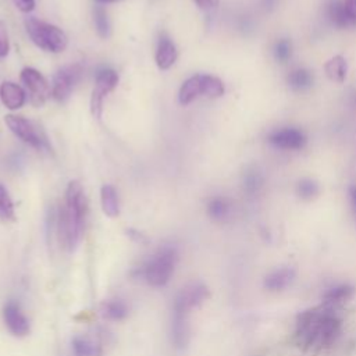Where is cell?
Here are the masks:
<instances>
[{
	"mask_svg": "<svg viewBox=\"0 0 356 356\" xmlns=\"http://www.w3.org/2000/svg\"><path fill=\"white\" fill-rule=\"evenodd\" d=\"M81 76H82V67L79 64H71V65L63 67L53 76L51 96L57 102L64 103L71 96V92L75 88V85L79 82Z\"/></svg>",
	"mask_w": 356,
	"mask_h": 356,
	"instance_id": "obj_9",
	"label": "cell"
},
{
	"mask_svg": "<svg viewBox=\"0 0 356 356\" xmlns=\"http://www.w3.org/2000/svg\"><path fill=\"white\" fill-rule=\"evenodd\" d=\"M288 85L295 89V90H306L313 85V74L312 71L306 70V68H295L289 72L288 78Z\"/></svg>",
	"mask_w": 356,
	"mask_h": 356,
	"instance_id": "obj_25",
	"label": "cell"
},
{
	"mask_svg": "<svg viewBox=\"0 0 356 356\" xmlns=\"http://www.w3.org/2000/svg\"><path fill=\"white\" fill-rule=\"evenodd\" d=\"M0 100L8 110H18L26 102V92L18 83L4 81L0 85Z\"/></svg>",
	"mask_w": 356,
	"mask_h": 356,
	"instance_id": "obj_14",
	"label": "cell"
},
{
	"mask_svg": "<svg viewBox=\"0 0 356 356\" xmlns=\"http://www.w3.org/2000/svg\"><path fill=\"white\" fill-rule=\"evenodd\" d=\"M193 3L202 10H210L217 6L218 0H193Z\"/></svg>",
	"mask_w": 356,
	"mask_h": 356,
	"instance_id": "obj_35",
	"label": "cell"
},
{
	"mask_svg": "<svg viewBox=\"0 0 356 356\" xmlns=\"http://www.w3.org/2000/svg\"><path fill=\"white\" fill-rule=\"evenodd\" d=\"M177 57H178V51L174 42L168 36L161 35L159 39V43L156 47V56H154L157 67L160 70H168L177 61Z\"/></svg>",
	"mask_w": 356,
	"mask_h": 356,
	"instance_id": "obj_15",
	"label": "cell"
},
{
	"mask_svg": "<svg viewBox=\"0 0 356 356\" xmlns=\"http://www.w3.org/2000/svg\"><path fill=\"white\" fill-rule=\"evenodd\" d=\"M10 50V40L7 26L3 21H0V58H4Z\"/></svg>",
	"mask_w": 356,
	"mask_h": 356,
	"instance_id": "obj_31",
	"label": "cell"
},
{
	"mask_svg": "<svg viewBox=\"0 0 356 356\" xmlns=\"http://www.w3.org/2000/svg\"><path fill=\"white\" fill-rule=\"evenodd\" d=\"M327 15H328L330 21L334 25L339 26V28L353 25L348 13H346V8H345L342 0H328V3H327Z\"/></svg>",
	"mask_w": 356,
	"mask_h": 356,
	"instance_id": "obj_22",
	"label": "cell"
},
{
	"mask_svg": "<svg viewBox=\"0 0 356 356\" xmlns=\"http://www.w3.org/2000/svg\"><path fill=\"white\" fill-rule=\"evenodd\" d=\"M170 339L175 349L178 350L186 349L191 341L189 314L172 310L171 321H170Z\"/></svg>",
	"mask_w": 356,
	"mask_h": 356,
	"instance_id": "obj_11",
	"label": "cell"
},
{
	"mask_svg": "<svg viewBox=\"0 0 356 356\" xmlns=\"http://www.w3.org/2000/svg\"><path fill=\"white\" fill-rule=\"evenodd\" d=\"M88 216V200L79 181L67 185L64 204L56 216V232L63 248L72 253L79 246Z\"/></svg>",
	"mask_w": 356,
	"mask_h": 356,
	"instance_id": "obj_2",
	"label": "cell"
},
{
	"mask_svg": "<svg viewBox=\"0 0 356 356\" xmlns=\"http://www.w3.org/2000/svg\"><path fill=\"white\" fill-rule=\"evenodd\" d=\"M296 278V270L292 266H280L270 273L263 280V286L270 292H281L286 289Z\"/></svg>",
	"mask_w": 356,
	"mask_h": 356,
	"instance_id": "obj_13",
	"label": "cell"
},
{
	"mask_svg": "<svg viewBox=\"0 0 356 356\" xmlns=\"http://www.w3.org/2000/svg\"><path fill=\"white\" fill-rule=\"evenodd\" d=\"M324 71L325 75L338 83H342L346 78L348 72V64L346 60L342 56H334L331 57L325 64H324Z\"/></svg>",
	"mask_w": 356,
	"mask_h": 356,
	"instance_id": "obj_23",
	"label": "cell"
},
{
	"mask_svg": "<svg viewBox=\"0 0 356 356\" xmlns=\"http://www.w3.org/2000/svg\"><path fill=\"white\" fill-rule=\"evenodd\" d=\"M342 318L337 307L314 306L300 312L295 321V343L306 352H320L331 346L339 337Z\"/></svg>",
	"mask_w": 356,
	"mask_h": 356,
	"instance_id": "obj_1",
	"label": "cell"
},
{
	"mask_svg": "<svg viewBox=\"0 0 356 356\" xmlns=\"http://www.w3.org/2000/svg\"><path fill=\"white\" fill-rule=\"evenodd\" d=\"M127 235H128L134 242H136V243H145V242H147V238L145 236V234H142V232L138 231V229L129 228V229H127Z\"/></svg>",
	"mask_w": 356,
	"mask_h": 356,
	"instance_id": "obj_34",
	"label": "cell"
},
{
	"mask_svg": "<svg viewBox=\"0 0 356 356\" xmlns=\"http://www.w3.org/2000/svg\"><path fill=\"white\" fill-rule=\"evenodd\" d=\"M349 203H350V209L352 213L356 218V185H350L349 186Z\"/></svg>",
	"mask_w": 356,
	"mask_h": 356,
	"instance_id": "obj_36",
	"label": "cell"
},
{
	"mask_svg": "<svg viewBox=\"0 0 356 356\" xmlns=\"http://www.w3.org/2000/svg\"><path fill=\"white\" fill-rule=\"evenodd\" d=\"M100 3H114V1H120V0H97Z\"/></svg>",
	"mask_w": 356,
	"mask_h": 356,
	"instance_id": "obj_38",
	"label": "cell"
},
{
	"mask_svg": "<svg viewBox=\"0 0 356 356\" xmlns=\"http://www.w3.org/2000/svg\"><path fill=\"white\" fill-rule=\"evenodd\" d=\"M268 142L280 149L299 150L306 143V135L298 128H282L271 132Z\"/></svg>",
	"mask_w": 356,
	"mask_h": 356,
	"instance_id": "obj_12",
	"label": "cell"
},
{
	"mask_svg": "<svg viewBox=\"0 0 356 356\" xmlns=\"http://www.w3.org/2000/svg\"><path fill=\"white\" fill-rule=\"evenodd\" d=\"M178 259V249L174 245H163L138 268L139 277L153 288H163L171 281Z\"/></svg>",
	"mask_w": 356,
	"mask_h": 356,
	"instance_id": "obj_3",
	"label": "cell"
},
{
	"mask_svg": "<svg viewBox=\"0 0 356 356\" xmlns=\"http://www.w3.org/2000/svg\"><path fill=\"white\" fill-rule=\"evenodd\" d=\"M1 317L6 328L14 335V337H25L31 331V321L28 316L25 314L22 306L19 302L10 299L4 303L1 309Z\"/></svg>",
	"mask_w": 356,
	"mask_h": 356,
	"instance_id": "obj_10",
	"label": "cell"
},
{
	"mask_svg": "<svg viewBox=\"0 0 356 356\" xmlns=\"http://www.w3.org/2000/svg\"><path fill=\"white\" fill-rule=\"evenodd\" d=\"M355 104H356V96H355Z\"/></svg>",
	"mask_w": 356,
	"mask_h": 356,
	"instance_id": "obj_39",
	"label": "cell"
},
{
	"mask_svg": "<svg viewBox=\"0 0 356 356\" xmlns=\"http://www.w3.org/2000/svg\"><path fill=\"white\" fill-rule=\"evenodd\" d=\"M263 1V6L266 8H270V7H274V4L277 3V0H261Z\"/></svg>",
	"mask_w": 356,
	"mask_h": 356,
	"instance_id": "obj_37",
	"label": "cell"
},
{
	"mask_svg": "<svg viewBox=\"0 0 356 356\" xmlns=\"http://www.w3.org/2000/svg\"><path fill=\"white\" fill-rule=\"evenodd\" d=\"M296 192L303 200H312L320 193L318 184L312 178H303L296 185Z\"/></svg>",
	"mask_w": 356,
	"mask_h": 356,
	"instance_id": "obj_29",
	"label": "cell"
},
{
	"mask_svg": "<svg viewBox=\"0 0 356 356\" xmlns=\"http://www.w3.org/2000/svg\"><path fill=\"white\" fill-rule=\"evenodd\" d=\"M209 288L202 281H192L184 285L172 300V310L189 314L209 298Z\"/></svg>",
	"mask_w": 356,
	"mask_h": 356,
	"instance_id": "obj_6",
	"label": "cell"
},
{
	"mask_svg": "<svg viewBox=\"0 0 356 356\" xmlns=\"http://www.w3.org/2000/svg\"><path fill=\"white\" fill-rule=\"evenodd\" d=\"M13 3L22 13H31L35 8V0H13Z\"/></svg>",
	"mask_w": 356,
	"mask_h": 356,
	"instance_id": "obj_32",
	"label": "cell"
},
{
	"mask_svg": "<svg viewBox=\"0 0 356 356\" xmlns=\"http://www.w3.org/2000/svg\"><path fill=\"white\" fill-rule=\"evenodd\" d=\"M264 185V175L256 167H249L242 175V186L248 195H256Z\"/></svg>",
	"mask_w": 356,
	"mask_h": 356,
	"instance_id": "obj_24",
	"label": "cell"
},
{
	"mask_svg": "<svg viewBox=\"0 0 356 356\" xmlns=\"http://www.w3.org/2000/svg\"><path fill=\"white\" fill-rule=\"evenodd\" d=\"M199 96H202V74L192 75L181 85L178 92V102L182 106H188Z\"/></svg>",
	"mask_w": 356,
	"mask_h": 356,
	"instance_id": "obj_19",
	"label": "cell"
},
{
	"mask_svg": "<svg viewBox=\"0 0 356 356\" xmlns=\"http://www.w3.org/2000/svg\"><path fill=\"white\" fill-rule=\"evenodd\" d=\"M14 217H15V209H14L13 199L7 188L3 184H0V220L7 222V221H13Z\"/></svg>",
	"mask_w": 356,
	"mask_h": 356,
	"instance_id": "obj_27",
	"label": "cell"
},
{
	"mask_svg": "<svg viewBox=\"0 0 356 356\" xmlns=\"http://www.w3.org/2000/svg\"><path fill=\"white\" fill-rule=\"evenodd\" d=\"M4 122L8 127V129L22 142L28 143L29 146L38 149V150H46L50 152L51 146L44 135V132L35 125L32 121L26 120L22 115L15 114H7L4 117Z\"/></svg>",
	"mask_w": 356,
	"mask_h": 356,
	"instance_id": "obj_5",
	"label": "cell"
},
{
	"mask_svg": "<svg viewBox=\"0 0 356 356\" xmlns=\"http://www.w3.org/2000/svg\"><path fill=\"white\" fill-rule=\"evenodd\" d=\"M71 350L74 356H100L102 348L95 341L83 335H75L71 339Z\"/></svg>",
	"mask_w": 356,
	"mask_h": 356,
	"instance_id": "obj_21",
	"label": "cell"
},
{
	"mask_svg": "<svg viewBox=\"0 0 356 356\" xmlns=\"http://www.w3.org/2000/svg\"><path fill=\"white\" fill-rule=\"evenodd\" d=\"M224 83L220 78L214 76V75H207V74H202V96L206 97H220L224 95Z\"/></svg>",
	"mask_w": 356,
	"mask_h": 356,
	"instance_id": "obj_26",
	"label": "cell"
},
{
	"mask_svg": "<svg viewBox=\"0 0 356 356\" xmlns=\"http://www.w3.org/2000/svg\"><path fill=\"white\" fill-rule=\"evenodd\" d=\"M118 83V74L111 68H103L97 71L95 86L90 96V113L95 118H100L103 113L104 97L115 89Z\"/></svg>",
	"mask_w": 356,
	"mask_h": 356,
	"instance_id": "obj_7",
	"label": "cell"
},
{
	"mask_svg": "<svg viewBox=\"0 0 356 356\" xmlns=\"http://www.w3.org/2000/svg\"><path fill=\"white\" fill-rule=\"evenodd\" d=\"M100 204L102 210L107 217H117L120 214V200L117 191L113 185H103L100 188Z\"/></svg>",
	"mask_w": 356,
	"mask_h": 356,
	"instance_id": "obj_20",
	"label": "cell"
},
{
	"mask_svg": "<svg viewBox=\"0 0 356 356\" xmlns=\"http://www.w3.org/2000/svg\"><path fill=\"white\" fill-rule=\"evenodd\" d=\"M206 211H207V214L211 220L222 222V221H227L231 217L232 203L224 196H214V197L209 199L207 206H206Z\"/></svg>",
	"mask_w": 356,
	"mask_h": 356,
	"instance_id": "obj_18",
	"label": "cell"
},
{
	"mask_svg": "<svg viewBox=\"0 0 356 356\" xmlns=\"http://www.w3.org/2000/svg\"><path fill=\"white\" fill-rule=\"evenodd\" d=\"M274 57L278 63H285L291 58L292 56V43L289 39H278L274 43V49H273Z\"/></svg>",
	"mask_w": 356,
	"mask_h": 356,
	"instance_id": "obj_30",
	"label": "cell"
},
{
	"mask_svg": "<svg viewBox=\"0 0 356 356\" xmlns=\"http://www.w3.org/2000/svg\"><path fill=\"white\" fill-rule=\"evenodd\" d=\"M355 295V286L348 284V282H342V284H337L330 286L324 295H323V305L331 306V307H339L341 305L346 303L349 299H352V296Z\"/></svg>",
	"mask_w": 356,
	"mask_h": 356,
	"instance_id": "obj_16",
	"label": "cell"
},
{
	"mask_svg": "<svg viewBox=\"0 0 356 356\" xmlns=\"http://www.w3.org/2000/svg\"><path fill=\"white\" fill-rule=\"evenodd\" d=\"M93 21H95V26L97 31V35L103 39H107L111 33V26H110V21L107 17V13L103 7L97 6L93 11Z\"/></svg>",
	"mask_w": 356,
	"mask_h": 356,
	"instance_id": "obj_28",
	"label": "cell"
},
{
	"mask_svg": "<svg viewBox=\"0 0 356 356\" xmlns=\"http://www.w3.org/2000/svg\"><path fill=\"white\" fill-rule=\"evenodd\" d=\"M21 82L25 86V92L29 96V100L33 106L40 107L51 95V88L47 79L35 68L26 67L21 71Z\"/></svg>",
	"mask_w": 356,
	"mask_h": 356,
	"instance_id": "obj_8",
	"label": "cell"
},
{
	"mask_svg": "<svg viewBox=\"0 0 356 356\" xmlns=\"http://www.w3.org/2000/svg\"><path fill=\"white\" fill-rule=\"evenodd\" d=\"M25 29L31 40L44 51L61 53L68 44V38L58 26L33 17L25 19Z\"/></svg>",
	"mask_w": 356,
	"mask_h": 356,
	"instance_id": "obj_4",
	"label": "cell"
},
{
	"mask_svg": "<svg viewBox=\"0 0 356 356\" xmlns=\"http://www.w3.org/2000/svg\"><path fill=\"white\" fill-rule=\"evenodd\" d=\"M102 316L108 321H122L129 314L128 303L121 298H110L106 299L100 306Z\"/></svg>",
	"mask_w": 356,
	"mask_h": 356,
	"instance_id": "obj_17",
	"label": "cell"
},
{
	"mask_svg": "<svg viewBox=\"0 0 356 356\" xmlns=\"http://www.w3.org/2000/svg\"><path fill=\"white\" fill-rule=\"evenodd\" d=\"M342 1L352 24L355 25L356 24V0H342Z\"/></svg>",
	"mask_w": 356,
	"mask_h": 356,
	"instance_id": "obj_33",
	"label": "cell"
}]
</instances>
